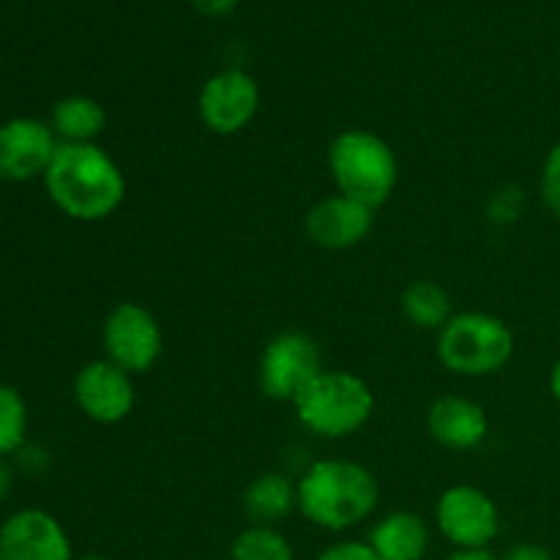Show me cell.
<instances>
[{"mask_svg":"<svg viewBox=\"0 0 560 560\" xmlns=\"http://www.w3.org/2000/svg\"><path fill=\"white\" fill-rule=\"evenodd\" d=\"M405 320L413 323L421 331H441L448 320H452V295L446 293L441 282L432 279H416L405 288L402 301Z\"/></svg>","mask_w":560,"mask_h":560,"instance_id":"18","label":"cell"},{"mask_svg":"<svg viewBox=\"0 0 560 560\" xmlns=\"http://www.w3.org/2000/svg\"><path fill=\"white\" fill-rule=\"evenodd\" d=\"M49 200L74 222H104L126 200V175L96 142H60L44 173Z\"/></svg>","mask_w":560,"mask_h":560,"instance_id":"1","label":"cell"},{"mask_svg":"<svg viewBox=\"0 0 560 560\" xmlns=\"http://www.w3.org/2000/svg\"><path fill=\"white\" fill-rule=\"evenodd\" d=\"M525 206V197L514 186H503V189L492 191L490 202H487V213L495 224H509L520 217Z\"/></svg>","mask_w":560,"mask_h":560,"instance_id":"22","label":"cell"},{"mask_svg":"<svg viewBox=\"0 0 560 560\" xmlns=\"http://www.w3.org/2000/svg\"><path fill=\"white\" fill-rule=\"evenodd\" d=\"M427 430L432 441L452 452H474L487 441L490 419L479 402L459 394H443L427 410Z\"/></svg>","mask_w":560,"mask_h":560,"instance_id":"14","label":"cell"},{"mask_svg":"<svg viewBox=\"0 0 560 560\" xmlns=\"http://www.w3.org/2000/svg\"><path fill=\"white\" fill-rule=\"evenodd\" d=\"M550 392H552V397H556L560 402V355H558V361L552 364V370H550Z\"/></svg>","mask_w":560,"mask_h":560,"instance_id":"29","label":"cell"},{"mask_svg":"<svg viewBox=\"0 0 560 560\" xmlns=\"http://www.w3.org/2000/svg\"><path fill=\"white\" fill-rule=\"evenodd\" d=\"M0 560H74L58 517L44 509H22L0 525Z\"/></svg>","mask_w":560,"mask_h":560,"instance_id":"12","label":"cell"},{"mask_svg":"<svg viewBox=\"0 0 560 560\" xmlns=\"http://www.w3.org/2000/svg\"><path fill=\"white\" fill-rule=\"evenodd\" d=\"M11 487H14V470L9 468L5 459H0V503L11 495Z\"/></svg>","mask_w":560,"mask_h":560,"instance_id":"27","label":"cell"},{"mask_svg":"<svg viewBox=\"0 0 560 560\" xmlns=\"http://www.w3.org/2000/svg\"><path fill=\"white\" fill-rule=\"evenodd\" d=\"M16 457V463H20V468L25 470V474H31V476H38V474H44V470H47V465H49V457H47V452H44L42 446H22L20 452L14 454Z\"/></svg>","mask_w":560,"mask_h":560,"instance_id":"24","label":"cell"},{"mask_svg":"<svg viewBox=\"0 0 560 560\" xmlns=\"http://www.w3.org/2000/svg\"><path fill=\"white\" fill-rule=\"evenodd\" d=\"M446 560H498L490 550H454Z\"/></svg>","mask_w":560,"mask_h":560,"instance_id":"28","label":"cell"},{"mask_svg":"<svg viewBox=\"0 0 560 560\" xmlns=\"http://www.w3.org/2000/svg\"><path fill=\"white\" fill-rule=\"evenodd\" d=\"M74 402L96 424H120L135 410V377L107 359L88 361L74 377Z\"/></svg>","mask_w":560,"mask_h":560,"instance_id":"11","label":"cell"},{"mask_svg":"<svg viewBox=\"0 0 560 560\" xmlns=\"http://www.w3.org/2000/svg\"><path fill=\"white\" fill-rule=\"evenodd\" d=\"M58 142H96L107 126V113L91 96H66L52 107L49 118Z\"/></svg>","mask_w":560,"mask_h":560,"instance_id":"17","label":"cell"},{"mask_svg":"<svg viewBox=\"0 0 560 560\" xmlns=\"http://www.w3.org/2000/svg\"><path fill=\"white\" fill-rule=\"evenodd\" d=\"M541 200H545L547 211L556 213L560 219V142L547 151L545 162H541V178H539Z\"/></svg>","mask_w":560,"mask_h":560,"instance_id":"21","label":"cell"},{"mask_svg":"<svg viewBox=\"0 0 560 560\" xmlns=\"http://www.w3.org/2000/svg\"><path fill=\"white\" fill-rule=\"evenodd\" d=\"M293 509H299V487L279 470L260 474L244 492V512L252 525H273Z\"/></svg>","mask_w":560,"mask_h":560,"instance_id":"16","label":"cell"},{"mask_svg":"<svg viewBox=\"0 0 560 560\" xmlns=\"http://www.w3.org/2000/svg\"><path fill=\"white\" fill-rule=\"evenodd\" d=\"M230 560H295L288 536L273 525H249L235 536Z\"/></svg>","mask_w":560,"mask_h":560,"instance_id":"19","label":"cell"},{"mask_svg":"<svg viewBox=\"0 0 560 560\" xmlns=\"http://www.w3.org/2000/svg\"><path fill=\"white\" fill-rule=\"evenodd\" d=\"M27 443V402L14 386L0 383V459L14 457Z\"/></svg>","mask_w":560,"mask_h":560,"instance_id":"20","label":"cell"},{"mask_svg":"<svg viewBox=\"0 0 560 560\" xmlns=\"http://www.w3.org/2000/svg\"><path fill=\"white\" fill-rule=\"evenodd\" d=\"M370 547L383 560H421L430 547V528L413 512H392L377 520Z\"/></svg>","mask_w":560,"mask_h":560,"instance_id":"15","label":"cell"},{"mask_svg":"<svg viewBox=\"0 0 560 560\" xmlns=\"http://www.w3.org/2000/svg\"><path fill=\"white\" fill-rule=\"evenodd\" d=\"M77 560H107V558H102V556H85V558H77Z\"/></svg>","mask_w":560,"mask_h":560,"instance_id":"30","label":"cell"},{"mask_svg":"<svg viewBox=\"0 0 560 560\" xmlns=\"http://www.w3.org/2000/svg\"><path fill=\"white\" fill-rule=\"evenodd\" d=\"M317 560H383L370 547V541H337V545L326 547L317 556Z\"/></svg>","mask_w":560,"mask_h":560,"instance_id":"23","label":"cell"},{"mask_svg":"<svg viewBox=\"0 0 560 560\" xmlns=\"http://www.w3.org/2000/svg\"><path fill=\"white\" fill-rule=\"evenodd\" d=\"M514 355V334L506 320L487 312H457L438 331V361L452 375L490 377L506 370Z\"/></svg>","mask_w":560,"mask_h":560,"instance_id":"5","label":"cell"},{"mask_svg":"<svg viewBox=\"0 0 560 560\" xmlns=\"http://www.w3.org/2000/svg\"><path fill=\"white\" fill-rule=\"evenodd\" d=\"M260 85L244 69L217 71L197 96V113L211 135L233 137L244 131L260 113Z\"/></svg>","mask_w":560,"mask_h":560,"instance_id":"9","label":"cell"},{"mask_svg":"<svg viewBox=\"0 0 560 560\" xmlns=\"http://www.w3.org/2000/svg\"><path fill=\"white\" fill-rule=\"evenodd\" d=\"M102 345L104 359L135 377L151 372L162 359L164 334L148 306L137 301H120L104 317Z\"/></svg>","mask_w":560,"mask_h":560,"instance_id":"6","label":"cell"},{"mask_svg":"<svg viewBox=\"0 0 560 560\" xmlns=\"http://www.w3.org/2000/svg\"><path fill=\"white\" fill-rule=\"evenodd\" d=\"M328 170L339 195L377 211L392 200L399 180L394 148L370 129H345L328 145Z\"/></svg>","mask_w":560,"mask_h":560,"instance_id":"3","label":"cell"},{"mask_svg":"<svg viewBox=\"0 0 560 560\" xmlns=\"http://www.w3.org/2000/svg\"><path fill=\"white\" fill-rule=\"evenodd\" d=\"M375 228V211L345 195H328L306 211L304 230L320 249L345 252L364 244Z\"/></svg>","mask_w":560,"mask_h":560,"instance_id":"13","label":"cell"},{"mask_svg":"<svg viewBox=\"0 0 560 560\" xmlns=\"http://www.w3.org/2000/svg\"><path fill=\"white\" fill-rule=\"evenodd\" d=\"M58 145L47 120L11 118L0 124V180L27 184L44 178Z\"/></svg>","mask_w":560,"mask_h":560,"instance_id":"10","label":"cell"},{"mask_svg":"<svg viewBox=\"0 0 560 560\" xmlns=\"http://www.w3.org/2000/svg\"><path fill=\"white\" fill-rule=\"evenodd\" d=\"M295 419L306 432L342 441L370 424L375 394L364 377L348 370H323L293 402Z\"/></svg>","mask_w":560,"mask_h":560,"instance_id":"4","label":"cell"},{"mask_svg":"<svg viewBox=\"0 0 560 560\" xmlns=\"http://www.w3.org/2000/svg\"><path fill=\"white\" fill-rule=\"evenodd\" d=\"M299 512L331 534L355 528L375 512L381 485L366 465L353 459H317L295 481Z\"/></svg>","mask_w":560,"mask_h":560,"instance_id":"2","label":"cell"},{"mask_svg":"<svg viewBox=\"0 0 560 560\" xmlns=\"http://www.w3.org/2000/svg\"><path fill=\"white\" fill-rule=\"evenodd\" d=\"M189 3L206 16H224V14H230V11H233L241 0H189Z\"/></svg>","mask_w":560,"mask_h":560,"instance_id":"26","label":"cell"},{"mask_svg":"<svg viewBox=\"0 0 560 560\" xmlns=\"http://www.w3.org/2000/svg\"><path fill=\"white\" fill-rule=\"evenodd\" d=\"M503 560H556L550 550H545L541 545H534V541H525V545L512 547V550L503 556Z\"/></svg>","mask_w":560,"mask_h":560,"instance_id":"25","label":"cell"},{"mask_svg":"<svg viewBox=\"0 0 560 560\" xmlns=\"http://www.w3.org/2000/svg\"><path fill=\"white\" fill-rule=\"evenodd\" d=\"M323 366L320 345L304 331H282L262 348L257 381L262 394L277 402H295L301 392L315 381Z\"/></svg>","mask_w":560,"mask_h":560,"instance_id":"7","label":"cell"},{"mask_svg":"<svg viewBox=\"0 0 560 560\" xmlns=\"http://www.w3.org/2000/svg\"><path fill=\"white\" fill-rule=\"evenodd\" d=\"M435 525L457 550H487L501 534V512L479 487L454 485L438 498Z\"/></svg>","mask_w":560,"mask_h":560,"instance_id":"8","label":"cell"}]
</instances>
